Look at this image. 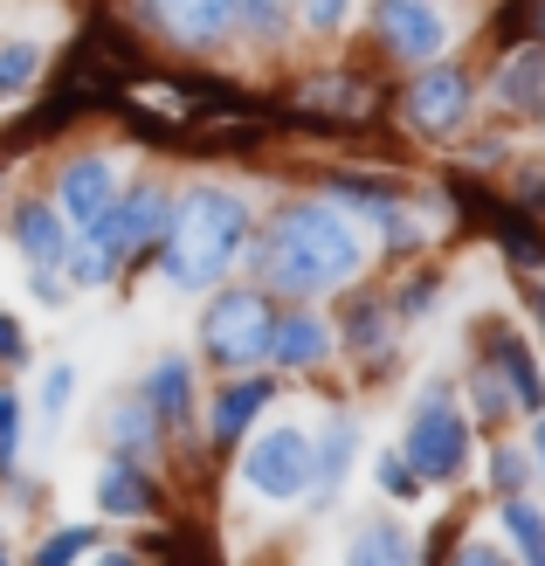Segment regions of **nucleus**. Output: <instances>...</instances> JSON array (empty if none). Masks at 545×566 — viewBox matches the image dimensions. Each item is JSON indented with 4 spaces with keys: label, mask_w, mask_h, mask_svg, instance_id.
Returning a JSON list of instances; mask_svg holds the SVG:
<instances>
[{
    "label": "nucleus",
    "mask_w": 545,
    "mask_h": 566,
    "mask_svg": "<svg viewBox=\"0 0 545 566\" xmlns=\"http://www.w3.org/2000/svg\"><path fill=\"white\" fill-rule=\"evenodd\" d=\"M491 338H497V366H504V380H511V401H518V415H545V374L532 366V346L518 332H504V325H491Z\"/></svg>",
    "instance_id": "4468645a"
},
{
    "label": "nucleus",
    "mask_w": 545,
    "mask_h": 566,
    "mask_svg": "<svg viewBox=\"0 0 545 566\" xmlns=\"http://www.w3.org/2000/svg\"><path fill=\"white\" fill-rule=\"evenodd\" d=\"M373 28H380V42L394 55H408V63H436L442 42H449V21L436 14V0H380Z\"/></svg>",
    "instance_id": "423d86ee"
},
{
    "label": "nucleus",
    "mask_w": 545,
    "mask_h": 566,
    "mask_svg": "<svg viewBox=\"0 0 545 566\" xmlns=\"http://www.w3.org/2000/svg\"><path fill=\"white\" fill-rule=\"evenodd\" d=\"M0 359H8V366H21V359H28V338H21V325L8 318V311H0Z\"/></svg>",
    "instance_id": "473e14b6"
},
{
    "label": "nucleus",
    "mask_w": 545,
    "mask_h": 566,
    "mask_svg": "<svg viewBox=\"0 0 545 566\" xmlns=\"http://www.w3.org/2000/svg\"><path fill=\"white\" fill-rule=\"evenodd\" d=\"M436 291H442L436 276H415V283H408V297H400V311H408V318H421V311L436 304Z\"/></svg>",
    "instance_id": "2f4dec72"
},
{
    "label": "nucleus",
    "mask_w": 545,
    "mask_h": 566,
    "mask_svg": "<svg viewBox=\"0 0 545 566\" xmlns=\"http://www.w3.org/2000/svg\"><path fill=\"white\" fill-rule=\"evenodd\" d=\"M387 325H394L387 311L359 304V311H353V346H359V353H380V346H387Z\"/></svg>",
    "instance_id": "cd10ccee"
},
{
    "label": "nucleus",
    "mask_w": 545,
    "mask_h": 566,
    "mask_svg": "<svg viewBox=\"0 0 545 566\" xmlns=\"http://www.w3.org/2000/svg\"><path fill=\"white\" fill-rule=\"evenodd\" d=\"M525 208H545V180H525Z\"/></svg>",
    "instance_id": "f704fd0d"
},
{
    "label": "nucleus",
    "mask_w": 545,
    "mask_h": 566,
    "mask_svg": "<svg viewBox=\"0 0 545 566\" xmlns=\"http://www.w3.org/2000/svg\"><path fill=\"white\" fill-rule=\"evenodd\" d=\"M166 214H174V193H166V187H132V193H118V221H125L132 249H153L166 235Z\"/></svg>",
    "instance_id": "f3484780"
},
{
    "label": "nucleus",
    "mask_w": 545,
    "mask_h": 566,
    "mask_svg": "<svg viewBox=\"0 0 545 566\" xmlns=\"http://www.w3.org/2000/svg\"><path fill=\"white\" fill-rule=\"evenodd\" d=\"M373 470H380V491H387V497H415V491H421V476H415V463L400 457V449H394V457H380Z\"/></svg>",
    "instance_id": "bb28decb"
},
{
    "label": "nucleus",
    "mask_w": 545,
    "mask_h": 566,
    "mask_svg": "<svg viewBox=\"0 0 545 566\" xmlns=\"http://www.w3.org/2000/svg\"><path fill=\"white\" fill-rule=\"evenodd\" d=\"M470 408H476L483 421L518 415V401H511V380H504V366H497V359H476V366H470Z\"/></svg>",
    "instance_id": "aec40b11"
},
{
    "label": "nucleus",
    "mask_w": 545,
    "mask_h": 566,
    "mask_svg": "<svg viewBox=\"0 0 545 566\" xmlns=\"http://www.w3.org/2000/svg\"><path fill=\"white\" fill-rule=\"evenodd\" d=\"M159 408L153 401H118L111 408V442L125 449V457H146V449H159Z\"/></svg>",
    "instance_id": "6ab92c4d"
},
{
    "label": "nucleus",
    "mask_w": 545,
    "mask_h": 566,
    "mask_svg": "<svg viewBox=\"0 0 545 566\" xmlns=\"http://www.w3.org/2000/svg\"><path fill=\"white\" fill-rule=\"evenodd\" d=\"M353 559H415V539H408V532H400V525H366L359 532V539H353Z\"/></svg>",
    "instance_id": "5701e85b"
},
{
    "label": "nucleus",
    "mask_w": 545,
    "mask_h": 566,
    "mask_svg": "<svg viewBox=\"0 0 545 566\" xmlns=\"http://www.w3.org/2000/svg\"><path fill=\"white\" fill-rule=\"evenodd\" d=\"M242 484L255 497H270V504H291L311 491V436L291 429V421H276V429H263L249 442V457H242Z\"/></svg>",
    "instance_id": "39448f33"
},
{
    "label": "nucleus",
    "mask_w": 545,
    "mask_h": 566,
    "mask_svg": "<svg viewBox=\"0 0 545 566\" xmlns=\"http://www.w3.org/2000/svg\"><path fill=\"white\" fill-rule=\"evenodd\" d=\"M146 401L159 408L166 429L193 415V374H187V359H159V366H153V374H146Z\"/></svg>",
    "instance_id": "a211bd4d"
},
{
    "label": "nucleus",
    "mask_w": 545,
    "mask_h": 566,
    "mask_svg": "<svg viewBox=\"0 0 545 566\" xmlns=\"http://www.w3.org/2000/svg\"><path fill=\"white\" fill-rule=\"evenodd\" d=\"M525 14H532V35L545 42V0H532V8H525Z\"/></svg>",
    "instance_id": "72a5a7b5"
},
{
    "label": "nucleus",
    "mask_w": 545,
    "mask_h": 566,
    "mask_svg": "<svg viewBox=\"0 0 545 566\" xmlns=\"http://www.w3.org/2000/svg\"><path fill=\"white\" fill-rule=\"evenodd\" d=\"M532 318H538V332H545V291H532Z\"/></svg>",
    "instance_id": "e433bc0d"
},
{
    "label": "nucleus",
    "mask_w": 545,
    "mask_h": 566,
    "mask_svg": "<svg viewBox=\"0 0 545 566\" xmlns=\"http://www.w3.org/2000/svg\"><path fill=\"white\" fill-rule=\"evenodd\" d=\"M14 457H21V401L0 394V470H14Z\"/></svg>",
    "instance_id": "c85d7f7f"
},
{
    "label": "nucleus",
    "mask_w": 545,
    "mask_h": 566,
    "mask_svg": "<svg viewBox=\"0 0 545 566\" xmlns=\"http://www.w3.org/2000/svg\"><path fill=\"white\" fill-rule=\"evenodd\" d=\"M538 421V436H532V449H538V470H545V415H532Z\"/></svg>",
    "instance_id": "c9c22d12"
},
{
    "label": "nucleus",
    "mask_w": 545,
    "mask_h": 566,
    "mask_svg": "<svg viewBox=\"0 0 545 566\" xmlns=\"http://www.w3.org/2000/svg\"><path fill=\"white\" fill-rule=\"evenodd\" d=\"M353 457H359V421H353V415H332L325 442L311 449V484H318L325 497H338V491H346V470H353Z\"/></svg>",
    "instance_id": "dca6fc26"
},
{
    "label": "nucleus",
    "mask_w": 545,
    "mask_h": 566,
    "mask_svg": "<svg viewBox=\"0 0 545 566\" xmlns=\"http://www.w3.org/2000/svg\"><path fill=\"white\" fill-rule=\"evenodd\" d=\"M249 256V208L228 187H187L159 235V276L174 291H214Z\"/></svg>",
    "instance_id": "f03ea898"
},
{
    "label": "nucleus",
    "mask_w": 545,
    "mask_h": 566,
    "mask_svg": "<svg viewBox=\"0 0 545 566\" xmlns=\"http://www.w3.org/2000/svg\"><path fill=\"white\" fill-rule=\"evenodd\" d=\"M346 14H353V0H304V21L318 28V35H332V28H346Z\"/></svg>",
    "instance_id": "7c9ffc66"
},
{
    "label": "nucleus",
    "mask_w": 545,
    "mask_h": 566,
    "mask_svg": "<svg viewBox=\"0 0 545 566\" xmlns=\"http://www.w3.org/2000/svg\"><path fill=\"white\" fill-rule=\"evenodd\" d=\"M497 104L504 111H545V42L518 49V55H504V70H497Z\"/></svg>",
    "instance_id": "2eb2a0df"
},
{
    "label": "nucleus",
    "mask_w": 545,
    "mask_h": 566,
    "mask_svg": "<svg viewBox=\"0 0 545 566\" xmlns=\"http://www.w3.org/2000/svg\"><path fill=\"white\" fill-rule=\"evenodd\" d=\"M111 201H118V166H111L104 153H76L63 174H55V208H63L76 229H83V221H97Z\"/></svg>",
    "instance_id": "1a4fd4ad"
},
{
    "label": "nucleus",
    "mask_w": 545,
    "mask_h": 566,
    "mask_svg": "<svg viewBox=\"0 0 545 566\" xmlns=\"http://www.w3.org/2000/svg\"><path fill=\"white\" fill-rule=\"evenodd\" d=\"M235 21L249 28L255 42H276V35H283V21H291V14H283V0H235Z\"/></svg>",
    "instance_id": "b1692460"
},
{
    "label": "nucleus",
    "mask_w": 545,
    "mask_h": 566,
    "mask_svg": "<svg viewBox=\"0 0 545 566\" xmlns=\"http://www.w3.org/2000/svg\"><path fill=\"white\" fill-rule=\"evenodd\" d=\"M470 118V76L455 63H428L408 91V125L415 132H455Z\"/></svg>",
    "instance_id": "0eeeda50"
},
{
    "label": "nucleus",
    "mask_w": 545,
    "mask_h": 566,
    "mask_svg": "<svg viewBox=\"0 0 545 566\" xmlns=\"http://www.w3.org/2000/svg\"><path fill=\"white\" fill-rule=\"evenodd\" d=\"M497 525L511 532V546H518L525 559H545V512H538V504H525L518 491H511L504 512H497Z\"/></svg>",
    "instance_id": "412c9836"
},
{
    "label": "nucleus",
    "mask_w": 545,
    "mask_h": 566,
    "mask_svg": "<svg viewBox=\"0 0 545 566\" xmlns=\"http://www.w3.org/2000/svg\"><path fill=\"white\" fill-rule=\"evenodd\" d=\"M276 401V387H270V374H249V380H235V387H221L214 394V408H208V442H242L249 429H255V415H263Z\"/></svg>",
    "instance_id": "9b49d317"
},
{
    "label": "nucleus",
    "mask_w": 545,
    "mask_h": 566,
    "mask_svg": "<svg viewBox=\"0 0 545 566\" xmlns=\"http://www.w3.org/2000/svg\"><path fill=\"white\" fill-rule=\"evenodd\" d=\"M249 256L276 297H332L359 276L366 235L353 229V214L338 201H291L270 214V229Z\"/></svg>",
    "instance_id": "f257e3e1"
},
{
    "label": "nucleus",
    "mask_w": 545,
    "mask_h": 566,
    "mask_svg": "<svg viewBox=\"0 0 545 566\" xmlns=\"http://www.w3.org/2000/svg\"><path fill=\"white\" fill-rule=\"evenodd\" d=\"M400 457L415 463L421 484H455V476L470 470V421H463V408H455V394H449L442 380H436V387H421Z\"/></svg>",
    "instance_id": "7ed1b4c3"
},
{
    "label": "nucleus",
    "mask_w": 545,
    "mask_h": 566,
    "mask_svg": "<svg viewBox=\"0 0 545 566\" xmlns=\"http://www.w3.org/2000/svg\"><path fill=\"white\" fill-rule=\"evenodd\" d=\"M525 476H532V457H525V449H497V457H491V484L511 497V491H525Z\"/></svg>",
    "instance_id": "a878e982"
},
{
    "label": "nucleus",
    "mask_w": 545,
    "mask_h": 566,
    "mask_svg": "<svg viewBox=\"0 0 545 566\" xmlns=\"http://www.w3.org/2000/svg\"><path fill=\"white\" fill-rule=\"evenodd\" d=\"M14 242H21V256L35 270H63V256H70V214L49 208V201H28V208H14Z\"/></svg>",
    "instance_id": "f8f14e48"
},
{
    "label": "nucleus",
    "mask_w": 545,
    "mask_h": 566,
    "mask_svg": "<svg viewBox=\"0 0 545 566\" xmlns=\"http://www.w3.org/2000/svg\"><path fill=\"white\" fill-rule=\"evenodd\" d=\"M70 394H76V374H70V366H49V380H42V415H49V421H63Z\"/></svg>",
    "instance_id": "c756f323"
},
{
    "label": "nucleus",
    "mask_w": 545,
    "mask_h": 566,
    "mask_svg": "<svg viewBox=\"0 0 545 566\" xmlns=\"http://www.w3.org/2000/svg\"><path fill=\"white\" fill-rule=\"evenodd\" d=\"M332 346H338V332L318 311H291V318L270 325V359L276 366H318V359H332Z\"/></svg>",
    "instance_id": "ddd939ff"
},
{
    "label": "nucleus",
    "mask_w": 545,
    "mask_h": 566,
    "mask_svg": "<svg viewBox=\"0 0 545 566\" xmlns=\"http://www.w3.org/2000/svg\"><path fill=\"white\" fill-rule=\"evenodd\" d=\"M146 21L180 49H214L235 28V0H146Z\"/></svg>",
    "instance_id": "6e6552de"
},
{
    "label": "nucleus",
    "mask_w": 545,
    "mask_h": 566,
    "mask_svg": "<svg viewBox=\"0 0 545 566\" xmlns=\"http://www.w3.org/2000/svg\"><path fill=\"white\" fill-rule=\"evenodd\" d=\"M270 325H276V311L263 291H214L208 318H200V346L228 374H249V366L270 359Z\"/></svg>",
    "instance_id": "20e7f679"
},
{
    "label": "nucleus",
    "mask_w": 545,
    "mask_h": 566,
    "mask_svg": "<svg viewBox=\"0 0 545 566\" xmlns=\"http://www.w3.org/2000/svg\"><path fill=\"white\" fill-rule=\"evenodd\" d=\"M91 546H97V532H91V525H70V532H49V539L35 546V559H42V566H63V559H83Z\"/></svg>",
    "instance_id": "393cba45"
},
{
    "label": "nucleus",
    "mask_w": 545,
    "mask_h": 566,
    "mask_svg": "<svg viewBox=\"0 0 545 566\" xmlns=\"http://www.w3.org/2000/svg\"><path fill=\"white\" fill-rule=\"evenodd\" d=\"M35 76H42V49L35 42H0V97L35 91Z\"/></svg>",
    "instance_id": "4be33fe9"
},
{
    "label": "nucleus",
    "mask_w": 545,
    "mask_h": 566,
    "mask_svg": "<svg viewBox=\"0 0 545 566\" xmlns=\"http://www.w3.org/2000/svg\"><path fill=\"white\" fill-rule=\"evenodd\" d=\"M153 504H159V484L146 476V463L118 449V457L97 470V512H104V518H146Z\"/></svg>",
    "instance_id": "9d476101"
}]
</instances>
